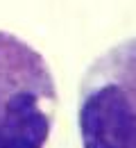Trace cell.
Segmentation results:
<instances>
[{
    "instance_id": "obj_1",
    "label": "cell",
    "mask_w": 136,
    "mask_h": 148,
    "mask_svg": "<svg viewBox=\"0 0 136 148\" xmlns=\"http://www.w3.org/2000/svg\"><path fill=\"white\" fill-rule=\"evenodd\" d=\"M57 103L48 59L30 41L0 30V148H45Z\"/></svg>"
},
{
    "instance_id": "obj_2",
    "label": "cell",
    "mask_w": 136,
    "mask_h": 148,
    "mask_svg": "<svg viewBox=\"0 0 136 148\" xmlns=\"http://www.w3.org/2000/svg\"><path fill=\"white\" fill-rule=\"evenodd\" d=\"M82 148H136V37L97 55L79 82Z\"/></svg>"
}]
</instances>
